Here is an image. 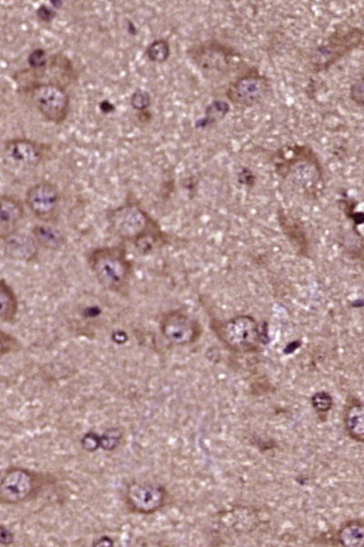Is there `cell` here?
<instances>
[{"mask_svg":"<svg viewBox=\"0 0 364 547\" xmlns=\"http://www.w3.org/2000/svg\"><path fill=\"white\" fill-rule=\"evenodd\" d=\"M49 58L47 53L43 49H35L31 53L28 57L29 66H31L32 71H38V69L45 68L48 65Z\"/></svg>","mask_w":364,"mask_h":547,"instance_id":"24","label":"cell"},{"mask_svg":"<svg viewBox=\"0 0 364 547\" xmlns=\"http://www.w3.org/2000/svg\"><path fill=\"white\" fill-rule=\"evenodd\" d=\"M188 56L208 78L227 75L231 67V58L237 56L234 49L218 42H205L188 49Z\"/></svg>","mask_w":364,"mask_h":547,"instance_id":"8","label":"cell"},{"mask_svg":"<svg viewBox=\"0 0 364 547\" xmlns=\"http://www.w3.org/2000/svg\"><path fill=\"white\" fill-rule=\"evenodd\" d=\"M337 542L339 545L347 547L364 546V522L362 520H352L340 526L337 532Z\"/></svg>","mask_w":364,"mask_h":547,"instance_id":"16","label":"cell"},{"mask_svg":"<svg viewBox=\"0 0 364 547\" xmlns=\"http://www.w3.org/2000/svg\"><path fill=\"white\" fill-rule=\"evenodd\" d=\"M3 253L11 260L25 261L29 263L38 254V241L35 240V235L21 233L15 231L2 238Z\"/></svg>","mask_w":364,"mask_h":547,"instance_id":"13","label":"cell"},{"mask_svg":"<svg viewBox=\"0 0 364 547\" xmlns=\"http://www.w3.org/2000/svg\"><path fill=\"white\" fill-rule=\"evenodd\" d=\"M130 104L136 111H145L150 107L151 96L145 89H136L131 96Z\"/></svg>","mask_w":364,"mask_h":547,"instance_id":"22","label":"cell"},{"mask_svg":"<svg viewBox=\"0 0 364 547\" xmlns=\"http://www.w3.org/2000/svg\"><path fill=\"white\" fill-rule=\"evenodd\" d=\"M43 476L25 469H9L0 482V502L19 505L31 500L41 490Z\"/></svg>","mask_w":364,"mask_h":547,"instance_id":"6","label":"cell"},{"mask_svg":"<svg viewBox=\"0 0 364 547\" xmlns=\"http://www.w3.org/2000/svg\"><path fill=\"white\" fill-rule=\"evenodd\" d=\"M343 423L350 440L364 443V403L359 398L349 396L347 400Z\"/></svg>","mask_w":364,"mask_h":547,"instance_id":"14","label":"cell"},{"mask_svg":"<svg viewBox=\"0 0 364 547\" xmlns=\"http://www.w3.org/2000/svg\"><path fill=\"white\" fill-rule=\"evenodd\" d=\"M313 410L319 414H327L332 410L333 407V397L328 392H317L313 394L312 400Z\"/></svg>","mask_w":364,"mask_h":547,"instance_id":"20","label":"cell"},{"mask_svg":"<svg viewBox=\"0 0 364 547\" xmlns=\"http://www.w3.org/2000/svg\"><path fill=\"white\" fill-rule=\"evenodd\" d=\"M171 49L170 45L164 39H158V41L152 42L147 48H146V56L154 63H165L170 58Z\"/></svg>","mask_w":364,"mask_h":547,"instance_id":"19","label":"cell"},{"mask_svg":"<svg viewBox=\"0 0 364 547\" xmlns=\"http://www.w3.org/2000/svg\"><path fill=\"white\" fill-rule=\"evenodd\" d=\"M59 201L61 194L52 182H41L26 192V207L43 222H51L57 218Z\"/></svg>","mask_w":364,"mask_h":547,"instance_id":"11","label":"cell"},{"mask_svg":"<svg viewBox=\"0 0 364 547\" xmlns=\"http://www.w3.org/2000/svg\"><path fill=\"white\" fill-rule=\"evenodd\" d=\"M48 146L39 142L26 140V138H16L6 142L3 147L6 160L23 167H33L41 164L47 155Z\"/></svg>","mask_w":364,"mask_h":547,"instance_id":"12","label":"cell"},{"mask_svg":"<svg viewBox=\"0 0 364 547\" xmlns=\"http://www.w3.org/2000/svg\"><path fill=\"white\" fill-rule=\"evenodd\" d=\"M167 491L160 483L134 482L126 490V503L132 512L152 515L165 506Z\"/></svg>","mask_w":364,"mask_h":547,"instance_id":"10","label":"cell"},{"mask_svg":"<svg viewBox=\"0 0 364 547\" xmlns=\"http://www.w3.org/2000/svg\"><path fill=\"white\" fill-rule=\"evenodd\" d=\"M213 327L221 343L234 353H253L259 348V324L251 315H238L229 320L215 321Z\"/></svg>","mask_w":364,"mask_h":547,"instance_id":"3","label":"cell"},{"mask_svg":"<svg viewBox=\"0 0 364 547\" xmlns=\"http://www.w3.org/2000/svg\"><path fill=\"white\" fill-rule=\"evenodd\" d=\"M33 235L38 244L48 250H59L65 245V237L61 231L48 224L36 225L33 228Z\"/></svg>","mask_w":364,"mask_h":547,"instance_id":"17","label":"cell"},{"mask_svg":"<svg viewBox=\"0 0 364 547\" xmlns=\"http://www.w3.org/2000/svg\"><path fill=\"white\" fill-rule=\"evenodd\" d=\"M229 111V105L225 104L223 101H215L208 106L207 109V117L211 124H214V122L221 121Z\"/></svg>","mask_w":364,"mask_h":547,"instance_id":"21","label":"cell"},{"mask_svg":"<svg viewBox=\"0 0 364 547\" xmlns=\"http://www.w3.org/2000/svg\"><path fill=\"white\" fill-rule=\"evenodd\" d=\"M88 265L98 283L114 293L127 290L134 268L122 245L95 248L88 255Z\"/></svg>","mask_w":364,"mask_h":547,"instance_id":"1","label":"cell"},{"mask_svg":"<svg viewBox=\"0 0 364 547\" xmlns=\"http://www.w3.org/2000/svg\"><path fill=\"white\" fill-rule=\"evenodd\" d=\"M359 48H364V25H343L310 52L308 65L318 75Z\"/></svg>","mask_w":364,"mask_h":547,"instance_id":"2","label":"cell"},{"mask_svg":"<svg viewBox=\"0 0 364 547\" xmlns=\"http://www.w3.org/2000/svg\"><path fill=\"white\" fill-rule=\"evenodd\" d=\"M15 338H12L11 336H8V334L5 333V331H2V354L3 356H5V354H8L11 353V351L15 350Z\"/></svg>","mask_w":364,"mask_h":547,"instance_id":"25","label":"cell"},{"mask_svg":"<svg viewBox=\"0 0 364 547\" xmlns=\"http://www.w3.org/2000/svg\"><path fill=\"white\" fill-rule=\"evenodd\" d=\"M22 92L31 98L39 114L48 122L61 125L67 119L69 96L63 86L55 83H31L23 86Z\"/></svg>","mask_w":364,"mask_h":547,"instance_id":"4","label":"cell"},{"mask_svg":"<svg viewBox=\"0 0 364 547\" xmlns=\"http://www.w3.org/2000/svg\"><path fill=\"white\" fill-rule=\"evenodd\" d=\"M349 98L354 105L364 109V76L350 85Z\"/></svg>","mask_w":364,"mask_h":547,"instance_id":"23","label":"cell"},{"mask_svg":"<svg viewBox=\"0 0 364 547\" xmlns=\"http://www.w3.org/2000/svg\"><path fill=\"white\" fill-rule=\"evenodd\" d=\"M0 304H2L0 314H2L3 323H13L18 314V300L15 291L5 280L0 281Z\"/></svg>","mask_w":364,"mask_h":547,"instance_id":"18","label":"cell"},{"mask_svg":"<svg viewBox=\"0 0 364 547\" xmlns=\"http://www.w3.org/2000/svg\"><path fill=\"white\" fill-rule=\"evenodd\" d=\"M36 15H38L39 19L43 22H51L56 16V12L49 9L47 5H42L41 8L38 9V12H36Z\"/></svg>","mask_w":364,"mask_h":547,"instance_id":"26","label":"cell"},{"mask_svg":"<svg viewBox=\"0 0 364 547\" xmlns=\"http://www.w3.org/2000/svg\"><path fill=\"white\" fill-rule=\"evenodd\" d=\"M25 218V208L21 201L3 195L0 198V234L2 238L15 233L16 227Z\"/></svg>","mask_w":364,"mask_h":547,"instance_id":"15","label":"cell"},{"mask_svg":"<svg viewBox=\"0 0 364 547\" xmlns=\"http://www.w3.org/2000/svg\"><path fill=\"white\" fill-rule=\"evenodd\" d=\"M109 227L125 241H137L144 235L160 228L150 215L135 202L122 205L108 214Z\"/></svg>","mask_w":364,"mask_h":547,"instance_id":"5","label":"cell"},{"mask_svg":"<svg viewBox=\"0 0 364 547\" xmlns=\"http://www.w3.org/2000/svg\"><path fill=\"white\" fill-rule=\"evenodd\" d=\"M162 336L177 347L197 343L203 334V328L197 319L181 310L170 311L160 321Z\"/></svg>","mask_w":364,"mask_h":547,"instance_id":"9","label":"cell"},{"mask_svg":"<svg viewBox=\"0 0 364 547\" xmlns=\"http://www.w3.org/2000/svg\"><path fill=\"white\" fill-rule=\"evenodd\" d=\"M269 89V81H268L266 76L251 69V71L235 78L228 86L225 95L235 106L254 107L255 105L260 104L266 98Z\"/></svg>","mask_w":364,"mask_h":547,"instance_id":"7","label":"cell"}]
</instances>
